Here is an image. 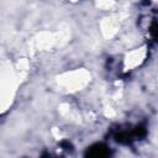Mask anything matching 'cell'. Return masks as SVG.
Segmentation results:
<instances>
[{
    "instance_id": "7a4b0ae2",
    "label": "cell",
    "mask_w": 158,
    "mask_h": 158,
    "mask_svg": "<svg viewBox=\"0 0 158 158\" xmlns=\"http://www.w3.org/2000/svg\"><path fill=\"white\" fill-rule=\"evenodd\" d=\"M60 147L63 149H65V151H73V146H72V143L69 141H62L60 142Z\"/></svg>"
},
{
    "instance_id": "6da1fadb",
    "label": "cell",
    "mask_w": 158,
    "mask_h": 158,
    "mask_svg": "<svg viewBox=\"0 0 158 158\" xmlns=\"http://www.w3.org/2000/svg\"><path fill=\"white\" fill-rule=\"evenodd\" d=\"M111 152L105 143H95L85 152V158H110Z\"/></svg>"
}]
</instances>
